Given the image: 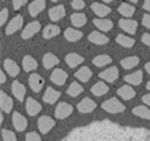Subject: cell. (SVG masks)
<instances>
[{"instance_id": "obj_22", "label": "cell", "mask_w": 150, "mask_h": 141, "mask_svg": "<svg viewBox=\"0 0 150 141\" xmlns=\"http://www.w3.org/2000/svg\"><path fill=\"white\" fill-rule=\"evenodd\" d=\"M91 9L95 12L96 16L99 18H105L108 13H111V7L106 6V4H102V3H92L91 4Z\"/></svg>"}, {"instance_id": "obj_35", "label": "cell", "mask_w": 150, "mask_h": 141, "mask_svg": "<svg viewBox=\"0 0 150 141\" xmlns=\"http://www.w3.org/2000/svg\"><path fill=\"white\" fill-rule=\"evenodd\" d=\"M58 34H60V28L57 25H47L44 28V31H42V37L45 39H51V38H54Z\"/></svg>"}, {"instance_id": "obj_34", "label": "cell", "mask_w": 150, "mask_h": 141, "mask_svg": "<svg viewBox=\"0 0 150 141\" xmlns=\"http://www.w3.org/2000/svg\"><path fill=\"white\" fill-rule=\"evenodd\" d=\"M108 90H109V87H108V86H106V83H103V82H98V83H95V85L92 86V89H91L92 94H95V96L106 94L108 93Z\"/></svg>"}, {"instance_id": "obj_31", "label": "cell", "mask_w": 150, "mask_h": 141, "mask_svg": "<svg viewBox=\"0 0 150 141\" xmlns=\"http://www.w3.org/2000/svg\"><path fill=\"white\" fill-rule=\"evenodd\" d=\"M74 76H76L77 80H80V82L85 83V82L91 80V77H92V71H91L89 67H80V68L74 73Z\"/></svg>"}, {"instance_id": "obj_45", "label": "cell", "mask_w": 150, "mask_h": 141, "mask_svg": "<svg viewBox=\"0 0 150 141\" xmlns=\"http://www.w3.org/2000/svg\"><path fill=\"white\" fill-rule=\"evenodd\" d=\"M142 41H143V44H146L147 47H150V34H143L142 35Z\"/></svg>"}, {"instance_id": "obj_3", "label": "cell", "mask_w": 150, "mask_h": 141, "mask_svg": "<svg viewBox=\"0 0 150 141\" xmlns=\"http://www.w3.org/2000/svg\"><path fill=\"white\" fill-rule=\"evenodd\" d=\"M71 112H73V106H71L70 103H67V102H60V103L57 105L55 111H54V115H55V118H58V119H64V118H67L69 115H71Z\"/></svg>"}, {"instance_id": "obj_7", "label": "cell", "mask_w": 150, "mask_h": 141, "mask_svg": "<svg viewBox=\"0 0 150 141\" xmlns=\"http://www.w3.org/2000/svg\"><path fill=\"white\" fill-rule=\"evenodd\" d=\"M118 25H120V28L122 31L128 32L130 35H134L137 32V26H139L137 20H133V19H120Z\"/></svg>"}, {"instance_id": "obj_53", "label": "cell", "mask_w": 150, "mask_h": 141, "mask_svg": "<svg viewBox=\"0 0 150 141\" xmlns=\"http://www.w3.org/2000/svg\"><path fill=\"white\" fill-rule=\"evenodd\" d=\"M51 1H60V0H51Z\"/></svg>"}, {"instance_id": "obj_14", "label": "cell", "mask_w": 150, "mask_h": 141, "mask_svg": "<svg viewBox=\"0 0 150 141\" xmlns=\"http://www.w3.org/2000/svg\"><path fill=\"white\" fill-rule=\"evenodd\" d=\"M3 68H4V71H7V74L12 76V77H16V76L19 74V71H21V67H19L13 60H10V58H6V60H4Z\"/></svg>"}, {"instance_id": "obj_2", "label": "cell", "mask_w": 150, "mask_h": 141, "mask_svg": "<svg viewBox=\"0 0 150 141\" xmlns=\"http://www.w3.org/2000/svg\"><path fill=\"white\" fill-rule=\"evenodd\" d=\"M102 109L106 111L108 114H120V112L125 111V106L117 97H111V99H108L102 103Z\"/></svg>"}, {"instance_id": "obj_11", "label": "cell", "mask_w": 150, "mask_h": 141, "mask_svg": "<svg viewBox=\"0 0 150 141\" xmlns=\"http://www.w3.org/2000/svg\"><path fill=\"white\" fill-rule=\"evenodd\" d=\"M118 76H120V71H118L117 67H109V68H106V70H103V71L99 73L100 79H102V80H106L108 83L115 82V80L118 79Z\"/></svg>"}, {"instance_id": "obj_30", "label": "cell", "mask_w": 150, "mask_h": 141, "mask_svg": "<svg viewBox=\"0 0 150 141\" xmlns=\"http://www.w3.org/2000/svg\"><path fill=\"white\" fill-rule=\"evenodd\" d=\"M70 22H71V25H74L76 28H82L83 25H86L88 18H86L85 13H73L71 18H70Z\"/></svg>"}, {"instance_id": "obj_39", "label": "cell", "mask_w": 150, "mask_h": 141, "mask_svg": "<svg viewBox=\"0 0 150 141\" xmlns=\"http://www.w3.org/2000/svg\"><path fill=\"white\" fill-rule=\"evenodd\" d=\"M1 138H3V141H18L16 135L10 130H1Z\"/></svg>"}, {"instance_id": "obj_40", "label": "cell", "mask_w": 150, "mask_h": 141, "mask_svg": "<svg viewBox=\"0 0 150 141\" xmlns=\"http://www.w3.org/2000/svg\"><path fill=\"white\" fill-rule=\"evenodd\" d=\"M70 4L74 10H80L85 7V1L83 0H70Z\"/></svg>"}, {"instance_id": "obj_9", "label": "cell", "mask_w": 150, "mask_h": 141, "mask_svg": "<svg viewBox=\"0 0 150 141\" xmlns=\"http://www.w3.org/2000/svg\"><path fill=\"white\" fill-rule=\"evenodd\" d=\"M67 73L64 71V70H61V68H55L52 73H51V77L50 80L54 83V85H57V86H63L66 82H67Z\"/></svg>"}, {"instance_id": "obj_6", "label": "cell", "mask_w": 150, "mask_h": 141, "mask_svg": "<svg viewBox=\"0 0 150 141\" xmlns=\"http://www.w3.org/2000/svg\"><path fill=\"white\" fill-rule=\"evenodd\" d=\"M22 25H23V18H22L21 15L15 16V18L10 19L9 23L6 25V35H12V34H15L16 31H19V29L22 28Z\"/></svg>"}, {"instance_id": "obj_48", "label": "cell", "mask_w": 150, "mask_h": 141, "mask_svg": "<svg viewBox=\"0 0 150 141\" xmlns=\"http://www.w3.org/2000/svg\"><path fill=\"white\" fill-rule=\"evenodd\" d=\"M0 83H1V85L6 83V74H4L3 71H0Z\"/></svg>"}, {"instance_id": "obj_46", "label": "cell", "mask_w": 150, "mask_h": 141, "mask_svg": "<svg viewBox=\"0 0 150 141\" xmlns=\"http://www.w3.org/2000/svg\"><path fill=\"white\" fill-rule=\"evenodd\" d=\"M142 100H143V103H144V105H146V106H150V93L144 94V96H143V99H142Z\"/></svg>"}, {"instance_id": "obj_19", "label": "cell", "mask_w": 150, "mask_h": 141, "mask_svg": "<svg viewBox=\"0 0 150 141\" xmlns=\"http://www.w3.org/2000/svg\"><path fill=\"white\" fill-rule=\"evenodd\" d=\"M88 39L92 44H95V45H105V44L109 42V38L106 35H103L102 32H91L89 37H88Z\"/></svg>"}, {"instance_id": "obj_15", "label": "cell", "mask_w": 150, "mask_h": 141, "mask_svg": "<svg viewBox=\"0 0 150 141\" xmlns=\"http://www.w3.org/2000/svg\"><path fill=\"white\" fill-rule=\"evenodd\" d=\"M26 112H28V115L29 116H35L37 114H40L41 112V109H42V106L34 99V97H28L26 99Z\"/></svg>"}, {"instance_id": "obj_32", "label": "cell", "mask_w": 150, "mask_h": 141, "mask_svg": "<svg viewBox=\"0 0 150 141\" xmlns=\"http://www.w3.org/2000/svg\"><path fill=\"white\" fill-rule=\"evenodd\" d=\"M115 42L118 44V45H121V47L124 48H131L134 45V39L133 38H130V37H127V35H122V34H118L117 37H115Z\"/></svg>"}, {"instance_id": "obj_18", "label": "cell", "mask_w": 150, "mask_h": 141, "mask_svg": "<svg viewBox=\"0 0 150 141\" xmlns=\"http://www.w3.org/2000/svg\"><path fill=\"white\" fill-rule=\"evenodd\" d=\"M0 106H1V111L3 114H10L12 112V108H13V100L9 94H6L4 92L0 93Z\"/></svg>"}, {"instance_id": "obj_44", "label": "cell", "mask_w": 150, "mask_h": 141, "mask_svg": "<svg viewBox=\"0 0 150 141\" xmlns=\"http://www.w3.org/2000/svg\"><path fill=\"white\" fill-rule=\"evenodd\" d=\"M142 23L147 28V29H150V13H146L144 16H143V20H142Z\"/></svg>"}, {"instance_id": "obj_20", "label": "cell", "mask_w": 150, "mask_h": 141, "mask_svg": "<svg viewBox=\"0 0 150 141\" xmlns=\"http://www.w3.org/2000/svg\"><path fill=\"white\" fill-rule=\"evenodd\" d=\"M44 9H45V0H34V1L29 4V7H28L29 15L34 16V18H35L37 15H40Z\"/></svg>"}, {"instance_id": "obj_50", "label": "cell", "mask_w": 150, "mask_h": 141, "mask_svg": "<svg viewBox=\"0 0 150 141\" xmlns=\"http://www.w3.org/2000/svg\"><path fill=\"white\" fill-rule=\"evenodd\" d=\"M146 87H147V90L150 92V82H147V85H146Z\"/></svg>"}, {"instance_id": "obj_42", "label": "cell", "mask_w": 150, "mask_h": 141, "mask_svg": "<svg viewBox=\"0 0 150 141\" xmlns=\"http://www.w3.org/2000/svg\"><path fill=\"white\" fill-rule=\"evenodd\" d=\"M26 141H41V137L37 133H28L26 134Z\"/></svg>"}, {"instance_id": "obj_10", "label": "cell", "mask_w": 150, "mask_h": 141, "mask_svg": "<svg viewBox=\"0 0 150 141\" xmlns=\"http://www.w3.org/2000/svg\"><path fill=\"white\" fill-rule=\"evenodd\" d=\"M95 108H96V103L91 97H85L83 100H80L77 103V111L80 114H89V112L95 111Z\"/></svg>"}, {"instance_id": "obj_13", "label": "cell", "mask_w": 150, "mask_h": 141, "mask_svg": "<svg viewBox=\"0 0 150 141\" xmlns=\"http://www.w3.org/2000/svg\"><path fill=\"white\" fill-rule=\"evenodd\" d=\"M12 93L13 96L19 100V102H23L25 100V94H26V89H25V86L21 83V82H13L12 83Z\"/></svg>"}, {"instance_id": "obj_43", "label": "cell", "mask_w": 150, "mask_h": 141, "mask_svg": "<svg viewBox=\"0 0 150 141\" xmlns=\"http://www.w3.org/2000/svg\"><path fill=\"white\" fill-rule=\"evenodd\" d=\"M26 1H28V0H13V1H12V6H13L15 10H19Z\"/></svg>"}, {"instance_id": "obj_4", "label": "cell", "mask_w": 150, "mask_h": 141, "mask_svg": "<svg viewBox=\"0 0 150 141\" xmlns=\"http://www.w3.org/2000/svg\"><path fill=\"white\" fill-rule=\"evenodd\" d=\"M54 125H55V121L52 118H50L48 115H44L38 119V130H40L41 134H48L54 128Z\"/></svg>"}, {"instance_id": "obj_17", "label": "cell", "mask_w": 150, "mask_h": 141, "mask_svg": "<svg viewBox=\"0 0 150 141\" xmlns=\"http://www.w3.org/2000/svg\"><path fill=\"white\" fill-rule=\"evenodd\" d=\"M117 94H118L121 99H124V100H130V99H134V96H136V90H134L130 85H124V86L118 87Z\"/></svg>"}, {"instance_id": "obj_28", "label": "cell", "mask_w": 150, "mask_h": 141, "mask_svg": "<svg viewBox=\"0 0 150 141\" xmlns=\"http://www.w3.org/2000/svg\"><path fill=\"white\" fill-rule=\"evenodd\" d=\"M58 63H60V60L57 58V55H54V54H51V52L44 54V57H42V64H44V67H45L47 70L55 67Z\"/></svg>"}, {"instance_id": "obj_47", "label": "cell", "mask_w": 150, "mask_h": 141, "mask_svg": "<svg viewBox=\"0 0 150 141\" xmlns=\"http://www.w3.org/2000/svg\"><path fill=\"white\" fill-rule=\"evenodd\" d=\"M143 9L147 10V12H150V0H144V3H143Z\"/></svg>"}, {"instance_id": "obj_25", "label": "cell", "mask_w": 150, "mask_h": 141, "mask_svg": "<svg viewBox=\"0 0 150 141\" xmlns=\"http://www.w3.org/2000/svg\"><path fill=\"white\" fill-rule=\"evenodd\" d=\"M142 80H143V73H142V70H140V71H134V73H131V74H127V76L124 77V82H125V83H130V85H133V86L142 85Z\"/></svg>"}, {"instance_id": "obj_33", "label": "cell", "mask_w": 150, "mask_h": 141, "mask_svg": "<svg viewBox=\"0 0 150 141\" xmlns=\"http://www.w3.org/2000/svg\"><path fill=\"white\" fill-rule=\"evenodd\" d=\"M140 63V58L137 55H131V57H125L124 60H121V67L125 70H130L133 67H136Z\"/></svg>"}, {"instance_id": "obj_24", "label": "cell", "mask_w": 150, "mask_h": 141, "mask_svg": "<svg viewBox=\"0 0 150 141\" xmlns=\"http://www.w3.org/2000/svg\"><path fill=\"white\" fill-rule=\"evenodd\" d=\"M64 60H66L67 66L71 67V68H74V67H77L79 64L83 63V57L79 55V54H76V52H70V54H67Z\"/></svg>"}, {"instance_id": "obj_16", "label": "cell", "mask_w": 150, "mask_h": 141, "mask_svg": "<svg viewBox=\"0 0 150 141\" xmlns=\"http://www.w3.org/2000/svg\"><path fill=\"white\" fill-rule=\"evenodd\" d=\"M29 86H31V89L34 90V92H41V89H42V86H44V79L38 74V73H34V74H31L29 76Z\"/></svg>"}, {"instance_id": "obj_49", "label": "cell", "mask_w": 150, "mask_h": 141, "mask_svg": "<svg viewBox=\"0 0 150 141\" xmlns=\"http://www.w3.org/2000/svg\"><path fill=\"white\" fill-rule=\"evenodd\" d=\"M144 70H146V71H147V73L150 74V61H149V63H146V66H144Z\"/></svg>"}, {"instance_id": "obj_26", "label": "cell", "mask_w": 150, "mask_h": 141, "mask_svg": "<svg viewBox=\"0 0 150 141\" xmlns=\"http://www.w3.org/2000/svg\"><path fill=\"white\" fill-rule=\"evenodd\" d=\"M93 25L102 31V32H108V31H112V28H114V23H112V20H109V19H93Z\"/></svg>"}, {"instance_id": "obj_41", "label": "cell", "mask_w": 150, "mask_h": 141, "mask_svg": "<svg viewBox=\"0 0 150 141\" xmlns=\"http://www.w3.org/2000/svg\"><path fill=\"white\" fill-rule=\"evenodd\" d=\"M7 16H9V9H1V12H0V25H6V22H7Z\"/></svg>"}, {"instance_id": "obj_1", "label": "cell", "mask_w": 150, "mask_h": 141, "mask_svg": "<svg viewBox=\"0 0 150 141\" xmlns=\"http://www.w3.org/2000/svg\"><path fill=\"white\" fill-rule=\"evenodd\" d=\"M63 141H150V130L124 127L112 121H96L71 130Z\"/></svg>"}, {"instance_id": "obj_8", "label": "cell", "mask_w": 150, "mask_h": 141, "mask_svg": "<svg viewBox=\"0 0 150 141\" xmlns=\"http://www.w3.org/2000/svg\"><path fill=\"white\" fill-rule=\"evenodd\" d=\"M40 29H41V23H40L38 20L29 22V23L25 26V29L22 31V38H23V39H29V38H32Z\"/></svg>"}, {"instance_id": "obj_27", "label": "cell", "mask_w": 150, "mask_h": 141, "mask_svg": "<svg viewBox=\"0 0 150 141\" xmlns=\"http://www.w3.org/2000/svg\"><path fill=\"white\" fill-rule=\"evenodd\" d=\"M118 13L120 15H122L124 18H131L134 13H136V7L133 6V4H130V3H121L120 6H118Z\"/></svg>"}, {"instance_id": "obj_37", "label": "cell", "mask_w": 150, "mask_h": 141, "mask_svg": "<svg viewBox=\"0 0 150 141\" xmlns=\"http://www.w3.org/2000/svg\"><path fill=\"white\" fill-rule=\"evenodd\" d=\"M92 63H93V66H96V67H103V66L111 64L112 60H111L109 55H96V57L92 60Z\"/></svg>"}, {"instance_id": "obj_51", "label": "cell", "mask_w": 150, "mask_h": 141, "mask_svg": "<svg viewBox=\"0 0 150 141\" xmlns=\"http://www.w3.org/2000/svg\"><path fill=\"white\" fill-rule=\"evenodd\" d=\"M127 1H131V3H137L139 0H127Z\"/></svg>"}, {"instance_id": "obj_5", "label": "cell", "mask_w": 150, "mask_h": 141, "mask_svg": "<svg viewBox=\"0 0 150 141\" xmlns=\"http://www.w3.org/2000/svg\"><path fill=\"white\" fill-rule=\"evenodd\" d=\"M12 124H13L15 130L19 131V133L25 131L26 127H28V121H26V118L21 112H13V115H12Z\"/></svg>"}, {"instance_id": "obj_29", "label": "cell", "mask_w": 150, "mask_h": 141, "mask_svg": "<svg viewBox=\"0 0 150 141\" xmlns=\"http://www.w3.org/2000/svg\"><path fill=\"white\" fill-rule=\"evenodd\" d=\"M82 37H83V34H82L80 31H77V29L67 28V29L64 31V38H66L69 42H76V41H79Z\"/></svg>"}, {"instance_id": "obj_36", "label": "cell", "mask_w": 150, "mask_h": 141, "mask_svg": "<svg viewBox=\"0 0 150 141\" xmlns=\"http://www.w3.org/2000/svg\"><path fill=\"white\" fill-rule=\"evenodd\" d=\"M133 114L139 118H143V119H150V109L147 106H136L133 109Z\"/></svg>"}, {"instance_id": "obj_21", "label": "cell", "mask_w": 150, "mask_h": 141, "mask_svg": "<svg viewBox=\"0 0 150 141\" xmlns=\"http://www.w3.org/2000/svg\"><path fill=\"white\" fill-rule=\"evenodd\" d=\"M22 67H23L25 71H34V70L38 68V63L32 55H25L22 58Z\"/></svg>"}, {"instance_id": "obj_23", "label": "cell", "mask_w": 150, "mask_h": 141, "mask_svg": "<svg viewBox=\"0 0 150 141\" xmlns=\"http://www.w3.org/2000/svg\"><path fill=\"white\" fill-rule=\"evenodd\" d=\"M58 97H60V92H58V90H55V89H52V87H47L45 93H44V96H42L44 102H45V103H48V105L55 103V102L58 100Z\"/></svg>"}, {"instance_id": "obj_38", "label": "cell", "mask_w": 150, "mask_h": 141, "mask_svg": "<svg viewBox=\"0 0 150 141\" xmlns=\"http://www.w3.org/2000/svg\"><path fill=\"white\" fill-rule=\"evenodd\" d=\"M83 92V87L77 83V82H73L69 87H67V94L69 96H71V97H76V96H79V94Z\"/></svg>"}, {"instance_id": "obj_12", "label": "cell", "mask_w": 150, "mask_h": 141, "mask_svg": "<svg viewBox=\"0 0 150 141\" xmlns=\"http://www.w3.org/2000/svg\"><path fill=\"white\" fill-rule=\"evenodd\" d=\"M48 16H50V19L52 22H57V20L63 19L66 16V7L63 4H57V6L51 7L48 10Z\"/></svg>"}, {"instance_id": "obj_52", "label": "cell", "mask_w": 150, "mask_h": 141, "mask_svg": "<svg viewBox=\"0 0 150 141\" xmlns=\"http://www.w3.org/2000/svg\"><path fill=\"white\" fill-rule=\"evenodd\" d=\"M100 1H106V3H111V1H114V0H100Z\"/></svg>"}]
</instances>
